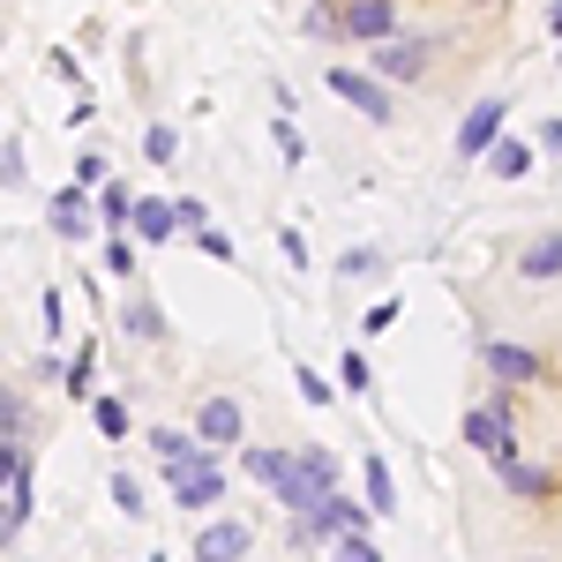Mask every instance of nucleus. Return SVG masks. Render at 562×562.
Returning a JSON list of instances; mask_svg holds the SVG:
<instances>
[{
    "mask_svg": "<svg viewBox=\"0 0 562 562\" xmlns=\"http://www.w3.org/2000/svg\"><path fill=\"white\" fill-rule=\"evenodd\" d=\"M90 420H98L105 442H121V435H128V405H121V397H90Z\"/></svg>",
    "mask_w": 562,
    "mask_h": 562,
    "instance_id": "nucleus-24",
    "label": "nucleus"
},
{
    "mask_svg": "<svg viewBox=\"0 0 562 562\" xmlns=\"http://www.w3.org/2000/svg\"><path fill=\"white\" fill-rule=\"evenodd\" d=\"M143 248H166L180 233V203H166V195H135V225H128Z\"/></svg>",
    "mask_w": 562,
    "mask_h": 562,
    "instance_id": "nucleus-10",
    "label": "nucleus"
},
{
    "mask_svg": "<svg viewBox=\"0 0 562 562\" xmlns=\"http://www.w3.org/2000/svg\"><path fill=\"white\" fill-rule=\"evenodd\" d=\"M135 248H143V240H135V233H105V248H98V256H105V270H113V278H135Z\"/></svg>",
    "mask_w": 562,
    "mask_h": 562,
    "instance_id": "nucleus-22",
    "label": "nucleus"
},
{
    "mask_svg": "<svg viewBox=\"0 0 562 562\" xmlns=\"http://www.w3.org/2000/svg\"><path fill=\"white\" fill-rule=\"evenodd\" d=\"M503 121H510V98H473L465 121H458V158L465 166H487V150L503 143Z\"/></svg>",
    "mask_w": 562,
    "mask_h": 562,
    "instance_id": "nucleus-5",
    "label": "nucleus"
},
{
    "mask_svg": "<svg viewBox=\"0 0 562 562\" xmlns=\"http://www.w3.org/2000/svg\"><path fill=\"white\" fill-rule=\"evenodd\" d=\"M301 38H315V45H352V31H346V0H315L301 15Z\"/></svg>",
    "mask_w": 562,
    "mask_h": 562,
    "instance_id": "nucleus-14",
    "label": "nucleus"
},
{
    "mask_svg": "<svg viewBox=\"0 0 562 562\" xmlns=\"http://www.w3.org/2000/svg\"><path fill=\"white\" fill-rule=\"evenodd\" d=\"M330 555H346V562H375V540H368V532H338V540H330Z\"/></svg>",
    "mask_w": 562,
    "mask_h": 562,
    "instance_id": "nucleus-33",
    "label": "nucleus"
},
{
    "mask_svg": "<svg viewBox=\"0 0 562 562\" xmlns=\"http://www.w3.org/2000/svg\"><path fill=\"white\" fill-rule=\"evenodd\" d=\"M121 330H128L135 346H166V330H173V323H166V307H158V293H135V301L121 307Z\"/></svg>",
    "mask_w": 562,
    "mask_h": 562,
    "instance_id": "nucleus-13",
    "label": "nucleus"
},
{
    "mask_svg": "<svg viewBox=\"0 0 562 562\" xmlns=\"http://www.w3.org/2000/svg\"><path fill=\"white\" fill-rule=\"evenodd\" d=\"M480 368H487L495 383H548V360L532 346H510V338H487V346H480Z\"/></svg>",
    "mask_w": 562,
    "mask_h": 562,
    "instance_id": "nucleus-7",
    "label": "nucleus"
},
{
    "mask_svg": "<svg viewBox=\"0 0 562 562\" xmlns=\"http://www.w3.org/2000/svg\"><path fill=\"white\" fill-rule=\"evenodd\" d=\"M487 166H495V173H503V180H525V173H532V150H525V143H510V135H503V143H495V150H487Z\"/></svg>",
    "mask_w": 562,
    "mask_h": 562,
    "instance_id": "nucleus-23",
    "label": "nucleus"
},
{
    "mask_svg": "<svg viewBox=\"0 0 562 562\" xmlns=\"http://www.w3.org/2000/svg\"><path fill=\"white\" fill-rule=\"evenodd\" d=\"M360 480H368V503H375V510H397V480H390V458H368V465H360Z\"/></svg>",
    "mask_w": 562,
    "mask_h": 562,
    "instance_id": "nucleus-20",
    "label": "nucleus"
},
{
    "mask_svg": "<svg viewBox=\"0 0 562 562\" xmlns=\"http://www.w3.org/2000/svg\"><path fill=\"white\" fill-rule=\"evenodd\" d=\"M166 487H173L180 510H195V518H203V510L225 503V487H233V480H225V465L203 450V458H188V465H166Z\"/></svg>",
    "mask_w": 562,
    "mask_h": 562,
    "instance_id": "nucleus-2",
    "label": "nucleus"
},
{
    "mask_svg": "<svg viewBox=\"0 0 562 562\" xmlns=\"http://www.w3.org/2000/svg\"><path fill=\"white\" fill-rule=\"evenodd\" d=\"M555 45H562V38H555Z\"/></svg>",
    "mask_w": 562,
    "mask_h": 562,
    "instance_id": "nucleus-41",
    "label": "nucleus"
},
{
    "mask_svg": "<svg viewBox=\"0 0 562 562\" xmlns=\"http://www.w3.org/2000/svg\"><path fill=\"white\" fill-rule=\"evenodd\" d=\"M540 150H548V158H562V121H540Z\"/></svg>",
    "mask_w": 562,
    "mask_h": 562,
    "instance_id": "nucleus-39",
    "label": "nucleus"
},
{
    "mask_svg": "<svg viewBox=\"0 0 562 562\" xmlns=\"http://www.w3.org/2000/svg\"><path fill=\"white\" fill-rule=\"evenodd\" d=\"M31 435H38V420H31L23 390H8V397H0V450H23Z\"/></svg>",
    "mask_w": 562,
    "mask_h": 562,
    "instance_id": "nucleus-17",
    "label": "nucleus"
},
{
    "mask_svg": "<svg viewBox=\"0 0 562 562\" xmlns=\"http://www.w3.org/2000/svg\"><path fill=\"white\" fill-rule=\"evenodd\" d=\"M383 248H352V256H338V278H383Z\"/></svg>",
    "mask_w": 562,
    "mask_h": 562,
    "instance_id": "nucleus-29",
    "label": "nucleus"
},
{
    "mask_svg": "<svg viewBox=\"0 0 562 562\" xmlns=\"http://www.w3.org/2000/svg\"><path fill=\"white\" fill-rule=\"evenodd\" d=\"M495 480H503V495H518V503H555V480L540 473V465H525L518 450H503V458H487Z\"/></svg>",
    "mask_w": 562,
    "mask_h": 562,
    "instance_id": "nucleus-9",
    "label": "nucleus"
},
{
    "mask_svg": "<svg viewBox=\"0 0 562 562\" xmlns=\"http://www.w3.org/2000/svg\"><path fill=\"white\" fill-rule=\"evenodd\" d=\"M68 397H76V405H90V397H98V338H83V346H76V360H68Z\"/></svg>",
    "mask_w": 562,
    "mask_h": 562,
    "instance_id": "nucleus-18",
    "label": "nucleus"
},
{
    "mask_svg": "<svg viewBox=\"0 0 562 562\" xmlns=\"http://www.w3.org/2000/svg\"><path fill=\"white\" fill-rule=\"evenodd\" d=\"M293 383H301V397H307V405H315V413H323V405H330V383H323V375H315V368H293Z\"/></svg>",
    "mask_w": 562,
    "mask_h": 562,
    "instance_id": "nucleus-35",
    "label": "nucleus"
},
{
    "mask_svg": "<svg viewBox=\"0 0 562 562\" xmlns=\"http://www.w3.org/2000/svg\"><path fill=\"white\" fill-rule=\"evenodd\" d=\"M83 180H68V188H60V195H53V203H45V225H53V233H60V240H90V211H83Z\"/></svg>",
    "mask_w": 562,
    "mask_h": 562,
    "instance_id": "nucleus-12",
    "label": "nucleus"
},
{
    "mask_svg": "<svg viewBox=\"0 0 562 562\" xmlns=\"http://www.w3.org/2000/svg\"><path fill=\"white\" fill-rule=\"evenodd\" d=\"M518 278H532V285H548V278H562V233H540V240H525Z\"/></svg>",
    "mask_w": 562,
    "mask_h": 562,
    "instance_id": "nucleus-15",
    "label": "nucleus"
},
{
    "mask_svg": "<svg viewBox=\"0 0 562 562\" xmlns=\"http://www.w3.org/2000/svg\"><path fill=\"white\" fill-rule=\"evenodd\" d=\"M31 383H68V368H60L53 352H38V360H31Z\"/></svg>",
    "mask_w": 562,
    "mask_h": 562,
    "instance_id": "nucleus-38",
    "label": "nucleus"
},
{
    "mask_svg": "<svg viewBox=\"0 0 562 562\" xmlns=\"http://www.w3.org/2000/svg\"><path fill=\"white\" fill-rule=\"evenodd\" d=\"M0 180H8V195H23V128L0 135Z\"/></svg>",
    "mask_w": 562,
    "mask_h": 562,
    "instance_id": "nucleus-25",
    "label": "nucleus"
},
{
    "mask_svg": "<svg viewBox=\"0 0 562 562\" xmlns=\"http://www.w3.org/2000/svg\"><path fill=\"white\" fill-rule=\"evenodd\" d=\"M346 31L352 45H390L405 31V15H397V0H346Z\"/></svg>",
    "mask_w": 562,
    "mask_h": 562,
    "instance_id": "nucleus-8",
    "label": "nucleus"
},
{
    "mask_svg": "<svg viewBox=\"0 0 562 562\" xmlns=\"http://www.w3.org/2000/svg\"><path fill=\"white\" fill-rule=\"evenodd\" d=\"M278 256L293 262V270H307V262H315V256H307V240H301V233H293V225H285V233H278Z\"/></svg>",
    "mask_w": 562,
    "mask_h": 562,
    "instance_id": "nucleus-37",
    "label": "nucleus"
},
{
    "mask_svg": "<svg viewBox=\"0 0 562 562\" xmlns=\"http://www.w3.org/2000/svg\"><path fill=\"white\" fill-rule=\"evenodd\" d=\"M76 180H83V188H105V180H113V158H105V150H83V158H76Z\"/></svg>",
    "mask_w": 562,
    "mask_h": 562,
    "instance_id": "nucleus-32",
    "label": "nucleus"
},
{
    "mask_svg": "<svg viewBox=\"0 0 562 562\" xmlns=\"http://www.w3.org/2000/svg\"><path fill=\"white\" fill-rule=\"evenodd\" d=\"M548 31H555V38H562V0H548Z\"/></svg>",
    "mask_w": 562,
    "mask_h": 562,
    "instance_id": "nucleus-40",
    "label": "nucleus"
},
{
    "mask_svg": "<svg viewBox=\"0 0 562 562\" xmlns=\"http://www.w3.org/2000/svg\"><path fill=\"white\" fill-rule=\"evenodd\" d=\"M195 435H203L211 450H233V442H248V405H240L233 390H211V397L195 405Z\"/></svg>",
    "mask_w": 562,
    "mask_h": 562,
    "instance_id": "nucleus-6",
    "label": "nucleus"
},
{
    "mask_svg": "<svg viewBox=\"0 0 562 562\" xmlns=\"http://www.w3.org/2000/svg\"><path fill=\"white\" fill-rule=\"evenodd\" d=\"M248 548H256V532H248L240 518H211L203 532H195V555L203 562H233V555H248Z\"/></svg>",
    "mask_w": 562,
    "mask_h": 562,
    "instance_id": "nucleus-11",
    "label": "nucleus"
},
{
    "mask_svg": "<svg viewBox=\"0 0 562 562\" xmlns=\"http://www.w3.org/2000/svg\"><path fill=\"white\" fill-rule=\"evenodd\" d=\"M330 98H346L360 121H375V128H390L397 121V98H390V83L375 76V68H330Z\"/></svg>",
    "mask_w": 562,
    "mask_h": 562,
    "instance_id": "nucleus-3",
    "label": "nucleus"
},
{
    "mask_svg": "<svg viewBox=\"0 0 562 562\" xmlns=\"http://www.w3.org/2000/svg\"><path fill=\"white\" fill-rule=\"evenodd\" d=\"M270 135H278V158H285V166H301V158H307V135L293 128V113H285V105H278V121H270Z\"/></svg>",
    "mask_w": 562,
    "mask_h": 562,
    "instance_id": "nucleus-26",
    "label": "nucleus"
},
{
    "mask_svg": "<svg viewBox=\"0 0 562 562\" xmlns=\"http://www.w3.org/2000/svg\"><path fill=\"white\" fill-rule=\"evenodd\" d=\"M98 217H105V233H128L135 225V188L105 180V188H98Z\"/></svg>",
    "mask_w": 562,
    "mask_h": 562,
    "instance_id": "nucleus-19",
    "label": "nucleus"
},
{
    "mask_svg": "<svg viewBox=\"0 0 562 562\" xmlns=\"http://www.w3.org/2000/svg\"><path fill=\"white\" fill-rule=\"evenodd\" d=\"M150 450H158V465H188V458H203L211 442L195 428H150Z\"/></svg>",
    "mask_w": 562,
    "mask_h": 562,
    "instance_id": "nucleus-16",
    "label": "nucleus"
},
{
    "mask_svg": "<svg viewBox=\"0 0 562 562\" xmlns=\"http://www.w3.org/2000/svg\"><path fill=\"white\" fill-rule=\"evenodd\" d=\"M338 383H346L352 397H368V390H375V368H368V352H346V360H338Z\"/></svg>",
    "mask_w": 562,
    "mask_h": 562,
    "instance_id": "nucleus-28",
    "label": "nucleus"
},
{
    "mask_svg": "<svg viewBox=\"0 0 562 562\" xmlns=\"http://www.w3.org/2000/svg\"><path fill=\"white\" fill-rule=\"evenodd\" d=\"M465 442H473L480 458H503V450H518V413H510V383H503V397H487V405H473V413H465Z\"/></svg>",
    "mask_w": 562,
    "mask_h": 562,
    "instance_id": "nucleus-4",
    "label": "nucleus"
},
{
    "mask_svg": "<svg viewBox=\"0 0 562 562\" xmlns=\"http://www.w3.org/2000/svg\"><path fill=\"white\" fill-rule=\"evenodd\" d=\"M301 458H307V473H315V487H323V495H338V458H330L323 442H301Z\"/></svg>",
    "mask_w": 562,
    "mask_h": 562,
    "instance_id": "nucleus-27",
    "label": "nucleus"
},
{
    "mask_svg": "<svg viewBox=\"0 0 562 562\" xmlns=\"http://www.w3.org/2000/svg\"><path fill=\"white\" fill-rule=\"evenodd\" d=\"M397 315H405V307H397V293H383V301H375L368 315H360V330H368V338H383V330L397 323Z\"/></svg>",
    "mask_w": 562,
    "mask_h": 562,
    "instance_id": "nucleus-31",
    "label": "nucleus"
},
{
    "mask_svg": "<svg viewBox=\"0 0 562 562\" xmlns=\"http://www.w3.org/2000/svg\"><path fill=\"white\" fill-rule=\"evenodd\" d=\"M45 60H53V76H60V83H83V60H76V53H68V45H53V53H45Z\"/></svg>",
    "mask_w": 562,
    "mask_h": 562,
    "instance_id": "nucleus-36",
    "label": "nucleus"
},
{
    "mask_svg": "<svg viewBox=\"0 0 562 562\" xmlns=\"http://www.w3.org/2000/svg\"><path fill=\"white\" fill-rule=\"evenodd\" d=\"M195 248H203V256H211V262H233V240H225L217 225H195Z\"/></svg>",
    "mask_w": 562,
    "mask_h": 562,
    "instance_id": "nucleus-34",
    "label": "nucleus"
},
{
    "mask_svg": "<svg viewBox=\"0 0 562 562\" xmlns=\"http://www.w3.org/2000/svg\"><path fill=\"white\" fill-rule=\"evenodd\" d=\"M442 53H450L442 31H397L390 45H375V76H383V83H428Z\"/></svg>",
    "mask_w": 562,
    "mask_h": 562,
    "instance_id": "nucleus-1",
    "label": "nucleus"
},
{
    "mask_svg": "<svg viewBox=\"0 0 562 562\" xmlns=\"http://www.w3.org/2000/svg\"><path fill=\"white\" fill-rule=\"evenodd\" d=\"M105 495H113V510H121V518H150V503H143V480H135V473H113V480H105Z\"/></svg>",
    "mask_w": 562,
    "mask_h": 562,
    "instance_id": "nucleus-21",
    "label": "nucleus"
},
{
    "mask_svg": "<svg viewBox=\"0 0 562 562\" xmlns=\"http://www.w3.org/2000/svg\"><path fill=\"white\" fill-rule=\"evenodd\" d=\"M173 150H180V128H143V158L150 166H173Z\"/></svg>",
    "mask_w": 562,
    "mask_h": 562,
    "instance_id": "nucleus-30",
    "label": "nucleus"
}]
</instances>
